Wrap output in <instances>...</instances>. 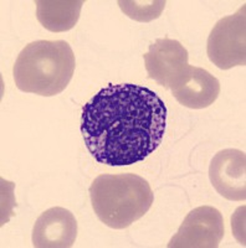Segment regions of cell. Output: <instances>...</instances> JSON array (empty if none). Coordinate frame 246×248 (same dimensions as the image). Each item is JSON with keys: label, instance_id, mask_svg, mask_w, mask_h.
<instances>
[{"label": "cell", "instance_id": "cell-1", "mask_svg": "<svg viewBox=\"0 0 246 248\" xmlns=\"http://www.w3.org/2000/svg\"><path fill=\"white\" fill-rule=\"evenodd\" d=\"M167 114L164 102L149 88L110 85L82 108L81 133L97 163L127 167L158 149Z\"/></svg>", "mask_w": 246, "mask_h": 248}, {"label": "cell", "instance_id": "cell-2", "mask_svg": "<svg viewBox=\"0 0 246 248\" xmlns=\"http://www.w3.org/2000/svg\"><path fill=\"white\" fill-rule=\"evenodd\" d=\"M76 59L64 40H37L17 55L13 67L16 87L26 93L52 97L64 92L74 77Z\"/></svg>", "mask_w": 246, "mask_h": 248}, {"label": "cell", "instance_id": "cell-3", "mask_svg": "<svg viewBox=\"0 0 246 248\" xmlns=\"http://www.w3.org/2000/svg\"><path fill=\"white\" fill-rule=\"evenodd\" d=\"M90 198L101 222L114 230H123L149 211L154 195L146 179L126 172L97 176L90 186Z\"/></svg>", "mask_w": 246, "mask_h": 248}, {"label": "cell", "instance_id": "cell-4", "mask_svg": "<svg viewBox=\"0 0 246 248\" xmlns=\"http://www.w3.org/2000/svg\"><path fill=\"white\" fill-rule=\"evenodd\" d=\"M208 57L220 70L246 65V6L215 24L208 37Z\"/></svg>", "mask_w": 246, "mask_h": 248}, {"label": "cell", "instance_id": "cell-5", "mask_svg": "<svg viewBox=\"0 0 246 248\" xmlns=\"http://www.w3.org/2000/svg\"><path fill=\"white\" fill-rule=\"evenodd\" d=\"M224 233L225 226L221 212L212 206H200L187 215L168 247L216 248Z\"/></svg>", "mask_w": 246, "mask_h": 248}, {"label": "cell", "instance_id": "cell-6", "mask_svg": "<svg viewBox=\"0 0 246 248\" xmlns=\"http://www.w3.org/2000/svg\"><path fill=\"white\" fill-rule=\"evenodd\" d=\"M143 59L148 77L168 90L180 81L189 67L187 48L169 37L157 39Z\"/></svg>", "mask_w": 246, "mask_h": 248}, {"label": "cell", "instance_id": "cell-7", "mask_svg": "<svg viewBox=\"0 0 246 248\" xmlns=\"http://www.w3.org/2000/svg\"><path fill=\"white\" fill-rule=\"evenodd\" d=\"M209 179L219 195L230 201L246 199V154L239 149H224L215 154Z\"/></svg>", "mask_w": 246, "mask_h": 248}, {"label": "cell", "instance_id": "cell-8", "mask_svg": "<svg viewBox=\"0 0 246 248\" xmlns=\"http://www.w3.org/2000/svg\"><path fill=\"white\" fill-rule=\"evenodd\" d=\"M77 237V221L64 207H51L37 217L33 229V246L36 248L72 247Z\"/></svg>", "mask_w": 246, "mask_h": 248}, {"label": "cell", "instance_id": "cell-9", "mask_svg": "<svg viewBox=\"0 0 246 248\" xmlns=\"http://www.w3.org/2000/svg\"><path fill=\"white\" fill-rule=\"evenodd\" d=\"M170 91L184 107L203 109L216 101L220 94V82L207 70L189 66L180 81Z\"/></svg>", "mask_w": 246, "mask_h": 248}, {"label": "cell", "instance_id": "cell-10", "mask_svg": "<svg viewBox=\"0 0 246 248\" xmlns=\"http://www.w3.org/2000/svg\"><path fill=\"white\" fill-rule=\"evenodd\" d=\"M36 17L49 31L64 32L79 21L83 0H37Z\"/></svg>", "mask_w": 246, "mask_h": 248}, {"label": "cell", "instance_id": "cell-11", "mask_svg": "<svg viewBox=\"0 0 246 248\" xmlns=\"http://www.w3.org/2000/svg\"><path fill=\"white\" fill-rule=\"evenodd\" d=\"M167 1L164 0H149V1H139V0H119L118 5L121 10L131 19L139 23H149L158 19L165 8Z\"/></svg>", "mask_w": 246, "mask_h": 248}]
</instances>
